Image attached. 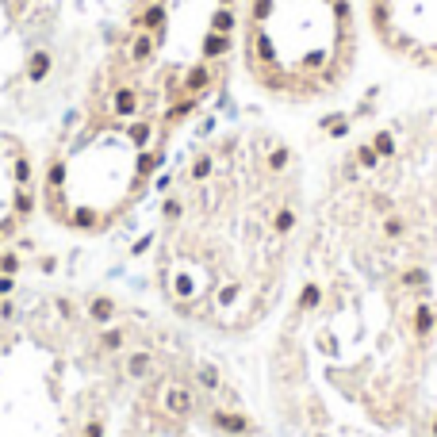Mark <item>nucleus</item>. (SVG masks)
Masks as SVG:
<instances>
[{
	"mask_svg": "<svg viewBox=\"0 0 437 437\" xmlns=\"http://www.w3.org/2000/svg\"><path fill=\"white\" fill-rule=\"evenodd\" d=\"M242 0H116L39 161V211L96 238L158 192L238 66Z\"/></svg>",
	"mask_w": 437,
	"mask_h": 437,
	"instance_id": "1",
	"label": "nucleus"
},
{
	"mask_svg": "<svg viewBox=\"0 0 437 437\" xmlns=\"http://www.w3.org/2000/svg\"><path fill=\"white\" fill-rule=\"evenodd\" d=\"M153 204L150 280L173 319L223 342L277 319L314 207L307 161L284 131L238 119L184 142Z\"/></svg>",
	"mask_w": 437,
	"mask_h": 437,
	"instance_id": "2",
	"label": "nucleus"
},
{
	"mask_svg": "<svg viewBox=\"0 0 437 437\" xmlns=\"http://www.w3.org/2000/svg\"><path fill=\"white\" fill-rule=\"evenodd\" d=\"M311 226L437 269V104L391 111L353 134L314 196Z\"/></svg>",
	"mask_w": 437,
	"mask_h": 437,
	"instance_id": "3",
	"label": "nucleus"
},
{
	"mask_svg": "<svg viewBox=\"0 0 437 437\" xmlns=\"http://www.w3.org/2000/svg\"><path fill=\"white\" fill-rule=\"evenodd\" d=\"M361 66V0H242L238 73L277 108H322Z\"/></svg>",
	"mask_w": 437,
	"mask_h": 437,
	"instance_id": "4",
	"label": "nucleus"
},
{
	"mask_svg": "<svg viewBox=\"0 0 437 437\" xmlns=\"http://www.w3.org/2000/svg\"><path fill=\"white\" fill-rule=\"evenodd\" d=\"M85 0H0V131L62 116L96 54Z\"/></svg>",
	"mask_w": 437,
	"mask_h": 437,
	"instance_id": "5",
	"label": "nucleus"
},
{
	"mask_svg": "<svg viewBox=\"0 0 437 437\" xmlns=\"http://www.w3.org/2000/svg\"><path fill=\"white\" fill-rule=\"evenodd\" d=\"M361 12L387 58L437 73V0H361Z\"/></svg>",
	"mask_w": 437,
	"mask_h": 437,
	"instance_id": "6",
	"label": "nucleus"
},
{
	"mask_svg": "<svg viewBox=\"0 0 437 437\" xmlns=\"http://www.w3.org/2000/svg\"><path fill=\"white\" fill-rule=\"evenodd\" d=\"M39 211V158L23 131H0V254H12L15 238Z\"/></svg>",
	"mask_w": 437,
	"mask_h": 437,
	"instance_id": "7",
	"label": "nucleus"
}]
</instances>
